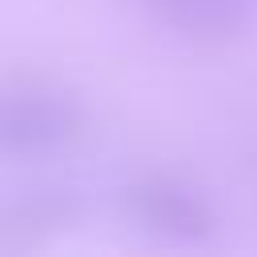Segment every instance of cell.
<instances>
[{"mask_svg": "<svg viewBox=\"0 0 257 257\" xmlns=\"http://www.w3.org/2000/svg\"><path fill=\"white\" fill-rule=\"evenodd\" d=\"M76 197L68 189H36L0 213V249H32L72 225Z\"/></svg>", "mask_w": 257, "mask_h": 257, "instance_id": "obj_4", "label": "cell"}, {"mask_svg": "<svg viewBox=\"0 0 257 257\" xmlns=\"http://www.w3.org/2000/svg\"><path fill=\"white\" fill-rule=\"evenodd\" d=\"M149 4L169 28L201 44L233 40L257 16V0H149Z\"/></svg>", "mask_w": 257, "mask_h": 257, "instance_id": "obj_3", "label": "cell"}, {"mask_svg": "<svg viewBox=\"0 0 257 257\" xmlns=\"http://www.w3.org/2000/svg\"><path fill=\"white\" fill-rule=\"evenodd\" d=\"M84 108L48 80H0V157H48L76 145Z\"/></svg>", "mask_w": 257, "mask_h": 257, "instance_id": "obj_1", "label": "cell"}, {"mask_svg": "<svg viewBox=\"0 0 257 257\" xmlns=\"http://www.w3.org/2000/svg\"><path fill=\"white\" fill-rule=\"evenodd\" d=\"M124 213L157 241H173V245H193L205 241L217 225L213 205L205 201V193L197 185H189L177 173H137L124 185Z\"/></svg>", "mask_w": 257, "mask_h": 257, "instance_id": "obj_2", "label": "cell"}]
</instances>
